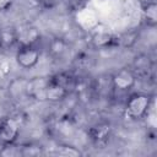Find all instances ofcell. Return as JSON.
Listing matches in <instances>:
<instances>
[{
  "instance_id": "cell-1",
  "label": "cell",
  "mask_w": 157,
  "mask_h": 157,
  "mask_svg": "<svg viewBox=\"0 0 157 157\" xmlns=\"http://www.w3.org/2000/svg\"><path fill=\"white\" fill-rule=\"evenodd\" d=\"M151 105V97L144 93H134L126 101V114L132 119H141Z\"/></svg>"
},
{
  "instance_id": "cell-2",
  "label": "cell",
  "mask_w": 157,
  "mask_h": 157,
  "mask_svg": "<svg viewBox=\"0 0 157 157\" xmlns=\"http://www.w3.org/2000/svg\"><path fill=\"white\" fill-rule=\"evenodd\" d=\"M18 134H20V126L16 119L5 118L0 123V145L1 146L13 144Z\"/></svg>"
},
{
  "instance_id": "cell-3",
  "label": "cell",
  "mask_w": 157,
  "mask_h": 157,
  "mask_svg": "<svg viewBox=\"0 0 157 157\" xmlns=\"http://www.w3.org/2000/svg\"><path fill=\"white\" fill-rule=\"evenodd\" d=\"M16 60L23 69H32L39 60V50L34 45H20L16 53Z\"/></svg>"
},
{
  "instance_id": "cell-4",
  "label": "cell",
  "mask_w": 157,
  "mask_h": 157,
  "mask_svg": "<svg viewBox=\"0 0 157 157\" xmlns=\"http://www.w3.org/2000/svg\"><path fill=\"white\" fill-rule=\"evenodd\" d=\"M136 82V76L131 69H120L112 77V85L115 90L119 91H129L134 87Z\"/></svg>"
},
{
  "instance_id": "cell-5",
  "label": "cell",
  "mask_w": 157,
  "mask_h": 157,
  "mask_svg": "<svg viewBox=\"0 0 157 157\" xmlns=\"http://www.w3.org/2000/svg\"><path fill=\"white\" fill-rule=\"evenodd\" d=\"M69 92L70 91L66 87H64L63 85H60L59 82H56L55 80H53L50 77L48 81V85L45 87L44 98L49 102H59V101L64 99L69 94Z\"/></svg>"
},
{
  "instance_id": "cell-6",
  "label": "cell",
  "mask_w": 157,
  "mask_h": 157,
  "mask_svg": "<svg viewBox=\"0 0 157 157\" xmlns=\"http://www.w3.org/2000/svg\"><path fill=\"white\" fill-rule=\"evenodd\" d=\"M16 34V42L20 43V45H34V43L39 39L38 31L32 26H23L15 31Z\"/></svg>"
},
{
  "instance_id": "cell-7",
  "label": "cell",
  "mask_w": 157,
  "mask_h": 157,
  "mask_svg": "<svg viewBox=\"0 0 157 157\" xmlns=\"http://www.w3.org/2000/svg\"><path fill=\"white\" fill-rule=\"evenodd\" d=\"M91 140L96 145H104L110 136V126L108 124H99L90 130Z\"/></svg>"
},
{
  "instance_id": "cell-8",
  "label": "cell",
  "mask_w": 157,
  "mask_h": 157,
  "mask_svg": "<svg viewBox=\"0 0 157 157\" xmlns=\"http://www.w3.org/2000/svg\"><path fill=\"white\" fill-rule=\"evenodd\" d=\"M48 81L49 78H44V77H37L32 80L31 82H28V86H27L28 93L37 99H45L44 93H45V87L48 85Z\"/></svg>"
},
{
  "instance_id": "cell-9",
  "label": "cell",
  "mask_w": 157,
  "mask_h": 157,
  "mask_svg": "<svg viewBox=\"0 0 157 157\" xmlns=\"http://www.w3.org/2000/svg\"><path fill=\"white\" fill-rule=\"evenodd\" d=\"M144 20L148 26H155L157 22V5L155 0H150L142 6Z\"/></svg>"
},
{
  "instance_id": "cell-10",
  "label": "cell",
  "mask_w": 157,
  "mask_h": 157,
  "mask_svg": "<svg viewBox=\"0 0 157 157\" xmlns=\"http://www.w3.org/2000/svg\"><path fill=\"white\" fill-rule=\"evenodd\" d=\"M150 71H151V63L147 56H141V58L135 59L132 72L135 74L136 77L137 76H147Z\"/></svg>"
},
{
  "instance_id": "cell-11",
  "label": "cell",
  "mask_w": 157,
  "mask_h": 157,
  "mask_svg": "<svg viewBox=\"0 0 157 157\" xmlns=\"http://www.w3.org/2000/svg\"><path fill=\"white\" fill-rule=\"evenodd\" d=\"M16 43V34L15 31H1L0 32V45L4 48L11 47Z\"/></svg>"
},
{
  "instance_id": "cell-12",
  "label": "cell",
  "mask_w": 157,
  "mask_h": 157,
  "mask_svg": "<svg viewBox=\"0 0 157 157\" xmlns=\"http://www.w3.org/2000/svg\"><path fill=\"white\" fill-rule=\"evenodd\" d=\"M20 151L22 156H38L42 155V148L40 146H34V145H22L20 146Z\"/></svg>"
},
{
  "instance_id": "cell-13",
  "label": "cell",
  "mask_w": 157,
  "mask_h": 157,
  "mask_svg": "<svg viewBox=\"0 0 157 157\" xmlns=\"http://www.w3.org/2000/svg\"><path fill=\"white\" fill-rule=\"evenodd\" d=\"M59 153L64 156H80L81 155L78 150H76L75 147H70V146H61V150L59 151Z\"/></svg>"
},
{
  "instance_id": "cell-14",
  "label": "cell",
  "mask_w": 157,
  "mask_h": 157,
  "mask_svg": "<svg viewBox=\"0 0 157 157\" xmlns=\"http://www.w3.org/2000/svg\"><path fill=\"white\" fill-rule=\"evenodd\" d=\"M59 0H38V2L43 6V7H53Z\"/></svg>"
},
{
  "instance_id": "cell-15",
  "label": "cell",
  "mask_w": 157,
  "mask_h": 157,
  "mask_svg": "<svg viewBox=\"0 0 157 157\" xmlns=\"http://www.w3.org/2000/svg\"><path fill=\"white\" fill-rule=\"evenodd\" d=\"M86 1H87V0H70L71 6L75 7V9H78V7L83 6V5L86 4Z\"/></svg>"
}]
</instances>
